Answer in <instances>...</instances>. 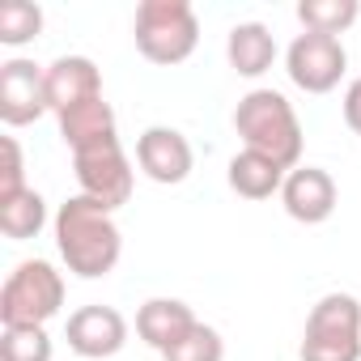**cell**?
Wrapping results in <instances>:
<instances>
[{"label":"cell","instance_id":"obj_1","mask_svg":"<svg viewBox=\"0 0 361 361\" xmlns=\"http://www.w3.org/2000/svg\"><path fill=\"white\" fill-rule=\"evenodd\" d=\"M51 230H56V251L73 276L102 281L115 272V264L123 255V230L106 204H98L90 196H68L56 209Z\"/></svg>","mask_w":361,"mask_h":361},{"label":"cell","instance_id":"obj_14","mask_svg":"<svg viewBox=\"0 0 361 361\" xmlns=\"http://www.w3.org/2000/svg\"><path fill=\"white\" fill-rule=\"evenodd\" d=\"M226 60L238 77L255 81L264 77L272 64H276V39L264 22H238L230 35H226Z\"/></svg>","mask_w":361,"mask_h":361},{"label":"cell","instance_id":"obj_17","mask_svg":"<svg viewBox=\"0 0 361 361\" xmlns=\"http://www.w3.org/2000/svg\"><path fill=\"white\" fill-rule=\"evenodd\" d=\"M43 226H47V200L35 188L0 200V234H5V238L26 243V238H39Z\"/></svg>","mask_w":361,"mask_h":361},{"label":"cell","instance_id":"obj_19","mask_svg":"<svg viewBox=\"0 0 361 361\" xmlns=\"http://www.w3.org/2000/svg\"><path fill=\"white\" fill-rule=\"evenodd\" d=\"M43 35V9L30 0H5L0 5V43L5 47H26Z\"/></svg>","mask_w":361,"mask_h":361},{"label":"cell","instance_id":"obj_20","mask_svg":"<svg viewBox=\"0 0 361 361\" xmlns=\"http://www.w3.org/2000/svg\"><path fill=\"white\" fill-rule=\"evenodd\" d=\"M0 361H51L47 327H5L0 331Z\"/></svg>","mask_w":361,"mask_h":361},{"label":"cell","instance_id":"obj_12","mask_svg":"<svg viewBox=\"0 0 361 361\" xmlns=\"http://www.w3.org/2000/svg\"><path fill=\"white\" fill-rule=\"evenodd\" d=\"M90 98H102V73L90 56H60L47 64V102H51V115L77 106V102H90Z\"/></svg>","mask_w":361,"mask_h":361},{"label":"cell","instance_id":"obj_16","mask_svg":"<svg viewBox=\"0 0 361 361\" xmlns=\"http://www.w3.org/2000/svg\"><path fill=\"white\" fill-rule=\"evenodd\" d=\"M56 119H60V140L68 145V153L81 149V145H94V140H102V136H119V128H115V111H111L106 98L77 102V106L60 111Z\"/></svg>","mask_w":361,"mask_h":361},{"label":"cell","instance_id":"obj_21","mask_svg":"<svg viewBox=\"0 0 361 361\" xmlns=\"http://www.w3.org/2000/svg\"><path fill=\"white\" fill-rule=\"evenodd\" d=\"M161 357H166V361H226V340H221L217 327L196 323L183 340H178L174 348H166Z\"/></svg>","mask_w":361,"mask_h":361},{"label":"cell","instance_id":"obj_4","mask_svg":"<svg viewBox=\"0 0 361 361\" xmlns=\"http://www.w3.org/2000/svg\"><path fill=\"white\" fill-rule=\"evenodd\" d=\"M64 310V276L51 259H22L0 289L5 327H47Z\"/></svg>","mask_w":361,"mask_h":361},{"label":"cell","instance_id":"obj_5","mask_svg":"<svg viewBox=\"0 0 361 361\" xmlns=\"http://www.w3.org/2000/svg\"><path fill=\"white\" fill-rule=\"evenodd\" d=\"M302 361H361V302L353 293H323L302 331Z\"/></svg>","mask_w":361,"mask_h":361},{"label":"cell","instance_id":"obj_23","mask_svg":"<svg viewBox=\"0 0 361 361\" xmlns=\"http://www.w3.org/2000/svg\"><path fill=\"white\" fill-rule=\"evenodd\" d=\"M340 111H344V123L361 136V77H353L348 81V90H344V102H340Z\"/></svg>","mask_w":361,"mask_h":361},{"label":"cell","instance_id":"obj_3","mask_svg":"<svg viewBox=\"0 0 361 361\" xmlns=\"http://www.w3.org/2000/svg\"><path fill=\"white\" fill-rule=\"evenodd\" d=\"M132 39L149 64L174 68L200 47V18L188 0H145L132 22Z\"/></svg>","mask_w":361,"mask_h":361},{"label":"cell","instance_id":"obj_8","mask_svg":"<svg viewBox=\"0 0 361 361\" xmlns=\"http://www.w3.org/2000/svg\"><path fill=\"white\" fill-rule=\"evenodd\" d=\"M51 111L47 102V68L35 60H5L0 64V119L9 128H26Z\"/></svg>","mask_w":361,"mask_h":361},{"label":"cell","instance_id":"obj_11","mask_svg":"<svg viewBox=\"0 0 361 361\" xmlns=\"http://www.w3.org/2000/svg\"><path fill=\"white\" fill-rule=\"evenodd\" d=\"M336 200H340V188L336 178L323 170V166H298L285 174V188H281V204L293 221L302 226H323L331 213H336Z\"/></svg>","mask_w":361,"mask_h":361},{"label":"cell","instance_id":"obj_6","mask_svg":"<svg viewBox=\"0 0 361 361\" xmlns=\"http://www.w3.org/2000/svg\"><path fill=\"white\" fill-rule=\"evenodd\" d=\"M73 174L81 196L106 204L111 213L132 200V161L119 145V136H102L94 145L73 149Z\"/></svg>","mask_w":361,"mask_h":361},{"label":"cell","instance_id":"obj_15","mask_svg":"<svg viewBox=\"0 0 361 361\" xmlns=\"http://www.w3.org/2000/svg\"><path fill=\"white\" fill-rule=\"evenodd\" d=\"M285 174H289L285 166H276L272 157L251 153V149L234 153V157H230V170H226L230 188H234L243 200H272V196H281Z\"/></svg>","mask_w":361,"mask_h":361},{"label":"cell","instance_id":"obj_7","mask_svg":"<svg viewBox=\"0 0 361 361\" xmlns=\"http://www.w3.org/2000/svg\"><path fill=\"white\" fill-rule=\"evenodd\" d=\"M285 73L298 90L306 94H331L344 73H348V51L340 39L331 35H314V30H302L289 51H285Z\"/></svg>","mask_w":361,"mask_h":361},{"label":"cell","instance_id":"obj_9","mask_svg":"<svg viewBox=\"0 0 361 361\" xmlns=\"http://www.w3.org/2000/svg\"><path fill=\"white\" fill-rule=\"evenodd\" d=\"M64 340L77 357L85 361H102V357H115L123 353L128 344V319L115 310V306H102V302H90V306H77L64 323Z\"/></svg>","mask_w":361,"mask_h":361},{"label":"cell","instance_id":"obj_2","mask_svg":"<svg viewBox=\"0 0 361 361\" xmlns=\"http://www.w3.org/2000/svg\"><path fill=\"white\" fill-rule=\"evenodd\" d=\"M234 132L243 136V149L272 157L285 170L302 166V119L293 102L281 90H251L234 106Z\"/></svg>","mask_w":361,"mask_h":361},{"label":"cell","instance_id":"obj_13","mask_svg":"<svg viewBox=\"0 0 361 361\" xmlns=\"http://www.w3.org/2000/svg\"><path fill=\"white\" fill-rule=\"evenodd\" d=\"M196 323H200V319H196V310H192L183 298H149V302L136 310V336H140L153 353L174 348Z\"/></svg>","mask_w":361,"mask_h":361},{"label":"cell","instance_id":"obj_10","mask_svg":"<svg viewBox=\"0 0 361 361\" xmlns=\"http://www.w3.org/2000/svg\"><path fill=\"white\" fill-rule=\"evenodd\" d=\"M136 166L145 170V178H153V183L174 188V183H183V178L192 174L196 149H192V140L178 128L153 123V128H145L136 136Z\"/></svg>","mask_w":361,"mask_h":361},{"label":"cell","instance_id":"obj_22","mask_svg":"<svg viewBox=\"0 0 361 361\" xmlns=\"http://www.w3.org/2000/svg\"><path fill=\"white\" fill-rule=\"evenodd\" d=\"M0 153H5V166H0V200H9V196L26 192V161H22L18 136H0Z\"/></svg>","mask_w":361,"mask_h":361},{"label":"cell","instance_id":"obj_18","mask_svg":"<svg viewBox=\"0 0 361 361\" xmlns=\"http://www.w3.org/2000/svg\"><path fill=\"white\" fill-rule=\"evenodd\" d=\"M357 18H361V5H357V0H302V5H298L302 30L331 35V39H340Z\"/></svg>","mask_w":361,"mask_h":361}]
</instances>
